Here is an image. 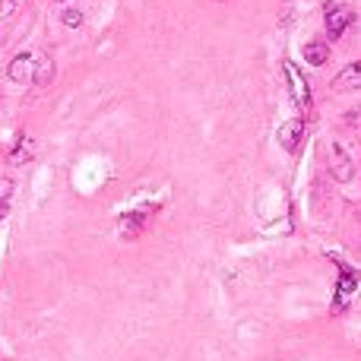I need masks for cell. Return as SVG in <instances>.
<instances>
[{"mask_svg":"<svg viewBox=\"0 0 361 361\" xmlns=\"http://www.w3.org/2000/svg\"><path fill=\"white\" fill-rule=\"evenodd\" d=\"M286 76H288V82H292V95H295V102H298V108L307 114L311 111V89H307L305 76H301V70L295 67L292 61H286Z\"/></svg>","mask_w":361,"mask_h":361,"instance_id":"2","label":"cell"},{"mask_svg":"<svg viewBox=\"0 0 361 361\" xmlns=\"http://www.w3.org/2000/svg\"><path fill=\"white\" fill-rule=\"evenodd\" d=\"M330 169H333V175H336L339 180H352V175H355V169H352V162H349V156H345V149L343 146H333L330 149Z\"/></svg>","mask_w":361,"mask_h":361,"instance_id":"6","label":"cell"},{"mask_svg":"<svg viewBox=\"0 0 361 361\" xmlns=\"http://www.w3.org/2000/svg\"><path fill=\"white\" fill-rule=\"evenodd\" d=\"M19 0H0V16H10L13 10H16Z\"/></svg>","mask_w":361,"mask_h":361,"instance_id":"14","label":"cell"},{"mask_svg":"<svg viewBox=\"0 0 361 361\" xmlns=\"http://www.w3.org/2000/svg\"><path fill=\"white\" fill-rule=\"evenodd\" d=\"M10 159H13V162H29V146H23V137H19L16 149L10 152Z\"/></svg>","mask_w":361,"mask_h":361,"instance_id":"12","label":"cell"},{"mask_svg":"<svg viewBox=\"0 0 361 361\" xmlns=\"http://www.w3.org/2000/svg\"><path fill=\"white\" fill-rule=\"evenodd\" d=\"M326 35L330 38H343L345 29L352 25V19H355V13H352V6L345 4H330L326 6Z\"/></svg>","mask_w":361,"mask_h":361,"instance_id":"1","label":"cell"},{"mask_svg":"<svg viewBox=\"0 0 361 361\" xmlns=\"http://www.w3.org/2000/svg\"><path fill=\"white\" fill-rule=\"evenodd\" d=\"M51 80H54V61L44 54H35V76H32V82L35 86H48Z\"/></svg>","mask_w":361,"mask_h":361,"instance_id":"9","label":"cell"},{"mask_svg":"<svg viewBox=\"0 0 361 361\" xmlns=\"http://www.w3.org/2000/svg\"><path fill=\"white\" fill-rule=\"evenodd\" d=\"M333 89H336V92H349V89H361V61L349 63L345 70H339V76L333 80Z\"/></svg>","mask_w":361,"mask_h":361,"instance_id":"5","label":"cell"},{"mask_svg":"<svg viewBox=\"0 0 361 361\" xmlns=\"http://www.w3.org/2000/svg\"><path fill=\"white\" fill-rule=\"evenodd\" d=\"M301 137H305V121H288V124L279 130L282 149L295 152V149H298V143H301Z\"/></svg>","mask_w":361,"mask_h":361,"instance_id":"7","label":"cell"},{"mask_svg":"<svg viewBox=\"0 0 361 361\" xmlns=\"http://www.w3.org/2000/svg\"><path fill=\"white\" fill-rule=\"evenodd\" d=\"M10 190H13V180H0V212H4V203H6V197H10Z\"/></svg>","mask_w":361,"mask_h":361,"instance_id":"13","label":"cell"},{"mask_svg":"<svg viewBox=\"0 0 361 361\" xmlns=\"http://www.w3.org/2000/svg\"><path fill=\"white\" fill-rule=\"evenodd\" d=\"M61 19H63V25L76 29V25L82 23V13H80V10H63V13H61Z\"/></svg>","mask_w":361,"mask_h":361,"instance_id":"11","label":"cell"},{"mask_svg":"<svg viewBox=\"0 0 361 361\" xmlns=\"http://www.w3.org/2000/svg\"><path fill=\"white\" fill-rule=\"evenodd\" d=\"M336 263H339V260H336ZM358 279H361L358 269H352V267H345V263H339V292H343V295H352V292H355V286H358Z\"/></svg>","mask_w":361,"mask_h":361,"instance_id":"10","label":"cell"},{"mask_svg":"<svg viewBox=\"0 0 361 361\" xmlns=\"http://www.w3.org/2000/svg\"><path fill=\"white\" fill-rule=\"evenodd\" d=\"M57 4H61V0H57Z\"/></svg>","mask_w":361,"mask_h":361,"instance_id":"15","label":"cell"},{"mask_svg":"<svg viewBox=\"0 0 361 361\" xmlns=\"http://www.w3.org/2000/svg\"><path fill=\"white\" fill-rule=\"evenodd\" d=\"M305 61L311 63V67H324L326 61H330V48H326V42H320V38H314V42L305 44Z\"/></svg>","mask_w":361,"mask_h":361,"instance_id":"8","label":"cell"},{"mask_svg":"<svg viewBox=\"0 0 361 361\" xmlns=\"http://www.w3.org/2000/svg\"><path fill=\"white\" fill-rule=\"evenodd\" d=\"M10 80L13 82H32V76H35V54L32 51H23V54H16L10 61Z\"/></svg>","mask_w":361,"mask_h":361,"instance_id":"3","label":"cell"},{"mask_svg":"<svg viewBox=\"0 0 361 361\" xmlns=\"http://www.w3.org/2000/svg\"><path fill=\"white\" fill-rule=\"evenodd\" d=\"M156 209V206H143V209H137V212H124L121 216V231H124V238H137L140 231H143V225H146V219H149V212Z\"/></svg>","mask_w":361,"mask_h":361,"instance_id":"4","label":"cell"}]
</instances>
